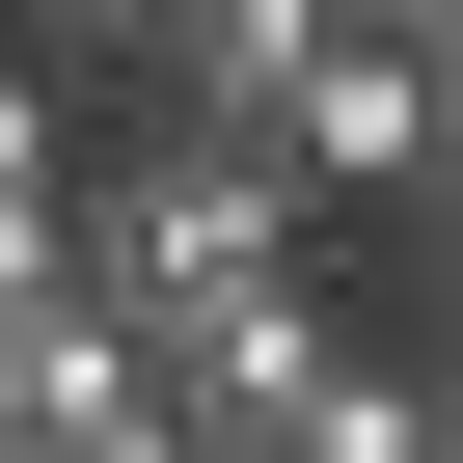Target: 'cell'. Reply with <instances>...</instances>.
I'll return each instance as SVG.
<instances>
[{
	"label": "cell",
	"mask_w": 463,
	"mask_h": 463,
	"mask_svg": "<svg viewBox=\"0 0 463 463\" xmlns=\"http://www.w3.org/2000/svg\"><path fill=\"white\" fill-rule=\"evenodd\" d=\"M55 273H82V300H109V354H137V327H191V300H273V273H327V246H300V191H273L246 137H137V164L55 218Z\"/></svg>",
	"instance_id": "obj_1"
},
{
	"label": "cell",
	"mask_w": 463,
	"mask_h": 463,
	"mask_svg": "<svg viewBox=\"0 0 463 463\" xmlns=\"http://www.w3.org/2000/svg\"><path fill=\"white\" fill-rule=\"evenodd\" d=\"M273 191H300V246H327V218H436V55H300Z\"/></svg>",
	"instance_id": "obj_2"
},
{
	"label": "cell",
	"mask_w": 463,
	"mask_h": 463,
	"mask_svg": "<svg viewBox=\"0 0 463 463\" xmlns=\"http://www.w3.org/2000/svg\"><path fill=\"white\" fill-rule=\"evenodd\" d=\"M300 55H327V0H164V28H137V82H164V137H246V164H273V109H300Z\"/></svg>",
	"instance_id": "obj_3"
},
{
	"label": "cell",
	"mask_w": 463,
	"mask_h": 463,
	"mask_svg": "<svg viewBox=\"0 0 463 463\" xmlns=\"http://www.w3.org/2000/svg\"><path fill=\"white\" fill-rule=\"evenodd\" d=\"M273 463H436V382H409V354H327V382L273 409Z\"/></svg>",
	"instance_id": "obj_4"
},
{
	"label": "cell",
	"mask_w": 463,
	"mask_h": 463,
	"mask_svg": "<svg viewBox=\"0 0 463 463\" xmlns=\"http://www.w3.org/2000/svg\"><path fill=\"white\" fill-rule=\"evenodd\" d=\"M0 28H55V55H137V28H164V0H0Z\"/></svg>",
	"instance_id": "obj_5"
},
{
	"label": "cell",
	"mask_w": 463,
	"mask_h": 463,
	"mask_svg": "<svg viewBox=\"0 0 463 463\" xmlns=\"http://www.w3.org/2000/svg\"><path fill=\"white\" fill-rule=\"evenodd\" d=\"M436 28H463V0H327V55H436Z\"/></svg>",
	"instance_id": "obj_6"
}]
</instances>
